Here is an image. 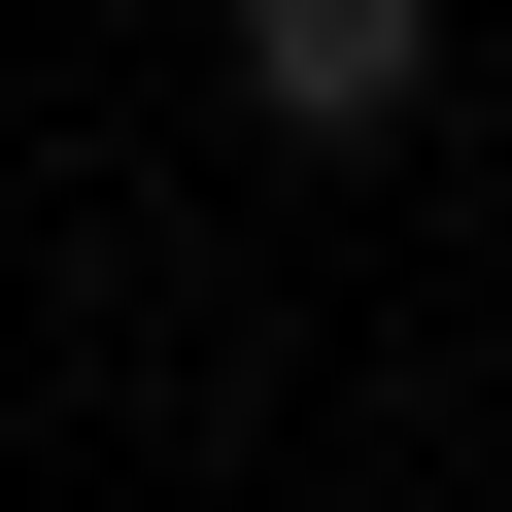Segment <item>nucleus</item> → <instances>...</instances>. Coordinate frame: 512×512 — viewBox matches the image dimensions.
I'll use <instances>...</instances> for the list:
<instances>
[{"instance_id": "1", "label": "nucleus", "mask_w": 512, "mask_h": 512, "mask_svg": "<svg viewBox=\"0 0 512 512\" xmlns=\"http://www.w3.org/2000/svg\"><path fill=\"white\" fill-rule=\"evenodd\" d=\"M444 103V0H239V137H410Z\"/></svg>"}]
</instances>
